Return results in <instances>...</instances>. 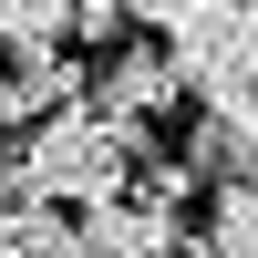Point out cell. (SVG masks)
Masks as SVG:
<instances>
[{"mask_svg":"<svg viewBox=\"0 0 258 258\" xmlns=\"http://www.w3.org/2000/svg\"><path fill=\"white\" fill-rule=\"evenodd\" d=\"M0 83H11V114H21V124L83 103V62H73V52H11V62H0Z\"/></svg>","mask_w":258,"mask_h":258,"instance_id":"obj_6","label":"cell"},{"mask_svg":"<svg viewBox=\"0 0 258 258\" xmlns=\"http://www.w3.org/2000/svg\"><path fill=\"white\" fill-rule=\"evenodd\" d=\"M155 31L176 93H197L207 114L258 103V0H176V11H135Z\"/></svg>","mask_w":258,"mask_h":258,"instance_id":"obj_1","label":"cell"},{"mask_svg":"<svg viewBox=\"0 0 258 258\" xmlns=\"http://www.w3.org/2000/svg\"><path fill=\"white\" fill-rule=\"evenodd\" d=\"M0 124H11V83H0Z\"/></svg>","mask_w":258,"mask_h":258,"instance_id":"obj_12","label":"cell"},{"mask_svg":"<svg viewBox=\"0 0 258 258\" xmlns=\"http://www.w3.org/2000/svg\"><path fill=\"white\" fill-rule=\"evenodd\" d=\"M21 207V176H11V145H0V217Z\"/></svg>","mask_w":258,"mask_h":258,"instance_id":"obj_11","label":"cell"},{"mask_svg":"<svg viewBox=\"0 0 258 258\" xmlns=\"http://www.w3.org/2000/svg\"><path fill=\"white\" fill-rule=\"evenodd\" d=\"M135 11H176V0H135Z\"/></svg>","mask_w":258,"mask_h":258,"instance_id":"obj_13","label":"cell"},{"mask_svg":"<svg viewBox=\"0 0 258 258\" xmlns=\"http://www.w3.org/2000/svg\"><path fill=\"white\" fill-rule=\"evenodd\" d=\"M186 176L207 186H258V103H227V114H197V135H186Z\"/></svg>","mask_w":258,"mask_h":258,"instance_id":"obj_5","label":"cell"},{"mask_svg":"<svg viewBox=\"0 0 258 258\" xmlns=\"http://www.w3.org/2000/svg\"><path fill=\"white\" fill-rule=\"evenodd\" d=\"M11 176L31 207H103L135 186V135H114L93 103H62L31 124V145H11Z\"/></svg>","mask_w":258,"mask_h":258,"instance_id":"obj_2","label":"cell"},{"mask_svg":"<svg viewBox=\"0 0 258 258\" xmlns=\"http://www.w3.org/2000/svg\"><path fill=\"white\" fill-rule=\"evenodd\" d=\"M0 258H83V227L62 217V207H31V197H21L11 217H0Z\"/></svg>","mask_w":258,"mask_h":258,"instance_id":"obj_8","label":"cell"},{"mask_svg":"<svg viewBox=\"0 0 258 258\" xmlns=\"http://www.w3.org/2000/svg\"><path fill=\"white\" fill-rule=\"evenodd\" d=\"M0 41L11 52H73V0H0Z\"/></svg>","mask_w":258,"mask_h":258,"instance_id":"obj_9","label":"cell"},{"mask_svg":"<svg viewBox=\"0 0 258 258\" xmlns=\"http://www.w3.org/2000/svg\"><path fill=\"white\" fill-rule=\"evenodd\" d=\"M83 103H93L103 124H114V135H135V124H155L165 103H176V73H165V52H114L103 62V83H83Z\"/></svg>","mask_w":258,"mask_h":258,"instance_id":"obj_3","label":"cell"},{"mask_svg":"<svg viewBox=\"0 0 258 258\" xmlns=\"http://www.w3.org/2000/svg\"><path fill=\"white\" fill-rule=\"evenodd\" d=\"M176 248H186V227L165 217V207H145V197L83 207V258H176Z\"/></svg>","mask_w":258,"mask_h":258,"instance_id":"obj_4","label":"cell"},{"mask_svg":"<svg viewBox=\"0 0 258 258\" xmlns=\"http://www.w3.org/2000/svg\"><path fill=\"white\" fill-rule=\"evenodd\" d=\"M197 258H258V186H207Z\"/></svg>","mask_w":258,"mask_h":258,"instance_id":"obj_7","label":"cell"},{"mask_svg":"<svg viewBox=\"0 0 258 258\" xmlns=\"http://www.w3.org/2000/svg\"><path fill=\"white\" fill-rule=\"evenodd\" d=\"M135 21V0H73V41H114Z\"/></svg>","mask_w":258,"mask_h":258,"instance_id":"obj_10","label":"cell"}]
</instances>
